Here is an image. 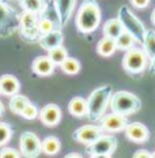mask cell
Returning <instances> with one entry per match:
<instances>
[{
	"label": "cell",
	"instance_id": "6da1fadb",
	"mask_svg": "<svg viewBox=\"0 0 155 158\" xmlns=\"http://www.w3.org/2000/svg\"><path fill=\"white\" fill-rule=\"evenodd\" d=\"M101 8L97 0H83L75 18L78 31L83 34L95 31L101 23Z\"/></svg>",
	"mask_w": 155,
	"mask_h": 158
},
{
	"label": "cell",
	"instance_id": "7a4b0ae2",
	"mask_svg": "<svg viewBox=\"0 0 155 158\" xmlns=\"http://www.w3.org/2000/svg\"><path fill=\"white\" fill-rule=\"evenodd\" d=\"M112 94H113V89L110 85H104L91 91L87 98V116L86 117L91 121H100L110 104Z\"/></svg>",
	"mask_w": 155,
	"mask_h": 158
},
{
	"label": "cell",
	"instance_id": "3957f363",
	"mask_svg": "<svg viewBox=\"0 0 155 158\" xmlns=\"http://www.w3.org/2000/svg\"><path fill=\"white\" fill-rule=\"evenodd\" d=\"M109 106L114 113L123 114V116H131L141 109V101L137 95H135L131 91L120 90L112 94Z\"/></svg>",
	"mask_w": 155,
	"mask_h": 158
},
{
	"label": "cell",
	"instance_id": "277c9868",
	"mask_svg": "<svg viewBox=\"0 0 155 158\" xmlns=\"http://www.w3.org/2000/svg\"><path fill=\"white\" fill-rule=\"evenodd\" d=\"M19 30V12L8 4V0H0V37L8 38Z\"/></svg>",
	"mask_w": 155,
	"mask_h": 158
},
{
	"label": "cell",
	"instance_id": "5b68a950",
	"mask_svg": "<svg viewBox=\"0 0 155 158\" xmlns=\"http://www.w3.org/2000/svg\"><path fill=\"white\" fill-rule=\"evenodd\" d=\"M117 18L120 19L124 30L129 31L131 34L137 40V42L141 44L143 38H144V33H146V27L141 23L140 19L131 11V8L127 7V6H121L120 10H118Z\"/></svg>",
	"mask_w": 155,
	"mask_h": 158
},
{
	"label": "cell",
	"instance_id": "8992f818",
	"mask_svg": "<svg viewBox=\"0 0 155 158\" xmlns=\"http://www.w3.org/2000/svg\"><path fill=\"white\" fill-rule=\"evenodd\" d=\"M117 149V139L112 135L102 134L93 143L86 144V153L93 158H109Z\"/></svg>",
	"mask_w": 155,
	"mask_h": 158
},
{
	"label": "cell",
	"instance_id": "52a82bcc",
	"mask_svg": "<svg viewBox=\"0 0 155 158\" xmlns=\"http://www.w3.org/2000/svg\"><path fill=\"white\" fill-rule=\"evenodd\" d=\"M147 60L148 57L146 52H144V49L133 47L128 49V51H125V55L123 57V68L131 75L141 74L148 65Z\"/></svg>",
	"mask_w": 155,
	"mask_h": 158
},
{
	"label": "cell",
	"instance_id": "ba28073f",
	"mask_svg": "<svg viewBox=\"0 0 155 158\" xmlns=\"http://www.w3.org/2000/svg\"><path fill=\"white\" fill-rule=\"evenodd\" d=\"M39 16L30 11H22L19 14V34L26 41H38L39 34L37 22Z\"/></svg>",
	"mask_w": 155,
	"mask_h": 158
},
{
	"label": "cell",
	"instance_id": "9c48e42d",
	"mask_svg": "<svg viewBox=\"0 0 155 158\" xmlns=\"http://www.w3.org/2000/svg\"><path fill=\"white\" fill-rule=\"evenodd\" d=\"M19 147L21 154L27 158H35L41 154V140L31 131H25L19 138Z\"/></svg>",
	"mask_w": 155,
	"mask_h": 158
},
{
	"label": "cell",
	"instance_id": "30bf717a",
	"mask_svg": "<svg viewBox=\"0 0 155 158\" xmlns=\"http://www.w3.org/2000/svg\"><path fill=\"white\" fill-rule=\"evenodd\" d=\"M76 6V0H53V7L57 16V29L65 27L70 22L72 12Z\"/></svg>",
	"mask_w": 155,
	"mask_h": 158
},
{
	"label": "cell",
	"instance_id": "8fae6325",
	"mask_svg": "<svg viewBox=\"0 0 155 158\" xmlns=\"http://www.w3.org/2000/svg\"><path fill=\"white\" fill-rule=\"evenodd\" d=\"M127 124V116L114 113V112L109 114H104L100 120V127L102 128V131H108V132H121L125 130Z\"/></svg>",
	"mask_w": 155,
	"mask_h": 158
},
{
	"label": "cell",
	"instance_id": "7c38bea8",
	"mask_svg": "<svg viewBox=\"0 0 155 158\" xmlns=\"http://www.w3.org/2000/svg\"><path fill=\"white\" fill-rule=\"evenodd\" d=\"M102 135V128L98 126H93V124H87L80 128H78L76 131H74L72 134V139L78 143L82 144H90L93 143L95 139H98Z\"/></svg>",
	"mask_w": 155,
	"mask_h": 158
},
{
	"label": "cell",
	"instance_id": "4fadbf2b",
	"mask_svg": "<svg viewBox=\"0 0 155 158\" xmlns=\"http://www.w3.org/2000/svg\"><path fill=\"white\" fill-rule=\"evenodd\" d=\"M127 139H129L133 143H146L150 138V131L140 121H133L128 123L124 130Z\"/></svg>",
	"mask_w": 155,
	"mask_h": 158
},
{
	"label": "cell",
	"instance_id": "5bb4252c",
	"mask_svg": "<svg viewBox=\"0 0 155 158\" xmlns=\"http://www.w3.org/2000/svg\"><path fill=\"white\" fill-rule=\"evenodd\" d=\"M39 120L44 126L55 127L60 123L61 120V109L56 104H48L39 110Z\"/></svg>",
	"mask_w": 155,
	"mask_h": 158
},
{
	"label": "cell",
	"instance_id": "9a60e30c",
	"mask_svg": "<svg viewBox=\"0 0 155 158\" xmlns=\"http://www.w3.org/2000/svg\"><path fill=\"white\" fill-rule=\"evenodd\" d=\"M56 64L49 59V56H38L33 60L31 71L38 77H51L55 72Z\"/></svg>",
	"mask_w": 155,
	"mask_h": 158
},
{
	"label": "cell",
	"instance_id": "2e32d148",
	"mask_svg": "<svg viewBox=\"0 0 155 158\" xmlns=\"http://www.w3.org/2000/svg\"><path fill=\"white\" fill-rule=\"evenodd\" d=\"M63 41H64V35H63L61 29H53L52 31L41 35L38 40V44L42 49H45V51L48 52V51H51V49L61 45Z\"/></svg>",
	"mask_w": 155,
	"mask_h": 158
},
{
	"label": "cell",
	"instance_id": "e0dca14e",
	"mask_svg": "<svg viewBox=\"0 0 155 158\" xmlns=\"http://www.w3.org/2000/svg\"><path fill=\"white\" fill-rule=\"evenodd\" d=\"M21 90V82L18 81V78L14 75H3L0 77V94L11 97L16 93H19Z\"/></svg>",
	"mask_w": 155,
	"mask_h": 158
},
{
	"label": "cell",
	"instance_id": "ac0fdd59",
	"mask_svg": "<svg viewBox=\"0 0 155 158\" xmlns=\"http://www.w3.org/2000/svg\"><path fill=\"white\" fill-rule=\"evenodd\" d=\"M18 3L23 11H30L37 15L45 14L48 10V3L45 0H18Z\"/></svg>",
	"mask_w": 155,
	"mask_h": 158
},
{
	"label": "cell",
	"instance_id": "d6986e66",
	"mask_svg": "<svg viewBox=\"0 0 155 158\" xmlns=\"http://www.w3.org/2000/svg\"><path fill=\"white\" fill-rule=\"evenodd\" d=\"M68 112L78 118L87 116V100L83 97H74L68 104Z\"/></svg>",
	"mask_w": 155,
	"mask_h": 158
},
{
	"label": "cell",
	"instance_id": "ffe728a7",
	"mask_svg": "<svg viewBox=\"0 0 155 158\" xmlns=\"http://www.w3.org/2000/svg\"><path fill=\"white\" fill-rule=\"evenodd\" d=\"M117 51V45H116V40L106 37L104 35V38H101L97 44V53L102 56V57H109Z\"/></svg>",
	"mask_w": 155,
	"mask_h": 158
},
{
	"label": "cell",
	"instance_id": "44dd1931",
	"mask_svg": "<svg viewBox=\"0 0 155 158\" xmlns=\"http://www.w3.org/2000/svg\"><path fill=\"white\" fill-rule=\"evenodd\" d=\"M102 30H104V35L116 40L118 35L121 34V31L124 30V27H123V25H121V22L118 18H112V19H108V21L105 22Z\"/></svg>",
	"mask_w": 155,
	"mask_h": 158
},
{
	"label": "cell",
	"instance_id": "7402d4cb",
	"mask_svg": "<svg viewBox=\"0 0 155 158\" xmlns=\"http://www.w3.org/2000/svg\"><path fill=\"white\" fill-rule=\"evenodd\" d=\"M61 149L60 139L56 136H47L44 140H41V150L42 153L48 154V156H55Z\"/></svg>",
	"mask_w": 155,
	"mask_h": 158
},
{
	"label": "cell",
	"instance_id": "603a6c76",
	"mask_svg": "<svg viewBox=\"0 0 155 158\" xmlns=\"http://www.w3.org/2000/svg\"><path fill=\"white\" fill-rule=\"evenodd\" d=\"M136 44H139V42H137V40L135 38L129 31H127V30H123V31H121V34L116 38L117 49H120V51H123V52L128 51V49H131V48H133Z\"/></svg>",
	"mask_w": 155,
	"mask_h": 158
},
{
	"label": "cell",
	"instance_id": "cb8c5ba5",
	"mask_svg": "<svg viewBox=\"0 0 155 158\" xmlns=\"http://www.w3.org/2000/svg\"><path fill=\"white\" fill-rule=\"evenodd\" d=\"M30 101H29V98L26 97V95H22L19 93H16L14 95H11L10 97V110L12 112V113L15 114H21V112L25 109V106L27 105Z\"/></svg>",
	"mask_w": 155,
	"mask_h": 158
},
{
	"label": "cell",
	"instance_id": "d4e9b609",
	"mask_svg": "<svg viewBox=\"0 0 155 158\" xmlns=\"http://www.w3.org/2000/svg\"><path fill=\"white\" fill-rule=\"evenodd\" d=\"M141 45H143V49L146 52L147 57L151 60L155 56V30H153V29L146 30Z\"/></svg>",
	"mask_w": 155,
	"mask_h": 158
},
{
	"label": "cell",
	"instance_id": "484cf974",
	"mask_svg": "<svg viewBox=\"0 0 155 158\" xmlns=\"http://www.w3.org/2000/svg\"><path fill=\"white\" fill-rule=\"evenodd\" d=\"M60 68L64 74L67 75H76L79 71H80V61L75 57H71V56H67L64 59V61L60 64Z\"/></svg>",
	"mask_w": 155,
	"mask_h": 158
},
{
	"label": "cell",
	"instance_id": "4316f807",
	"mask_svg": "<svg viewBox=\"0 0 155 158\" xmlns=\"http://www.w3.org/2000/svg\"><path fill=\"white\" fill-rule=\"evenodd\" d=\"M37 29H38L39 37H41V35H44V34H47V33L52 31L53 29H57V26L55 25V22L52 21L51 18H48V16L45 15V14H42V15L38 18Z\"/></svg>",
	"mask_w": 155,
	"mask_h": 158
},
{
	"label": "cell",
	"instance_id": "83f0119b",
	"mask_svg": "<svg viewBox=\"0 0 155 158\" xmlns=\"http://www.w3.org/2000/svg\"><path fill=\"white\" fill-rule=\"evenodd\" d=\"M48 56L56 65H60L63 61H64V59L68 56V52L61 44V45H59V47H56L53 49H51V51H48Z\"/></svg>",
	"mask_w": 155,
	"mask_h": 158
},
{
	"label": "cell",
	"instance_id": "f1b7e54d",
	"mask_svg": "<svg viewBox=\"0 0 155 158\" xmlns=\"http://www.w3.org/2000/svg\"><path fill=\"white\" fill-rule=\"evenodd\" d=\"M12 138V127L6 121H0V147L6 146Z\"/></svg>",
	"mask_w": 155,
	"mask_h": 158
},
{
	"label": "cell",
	"instance_id": "f546056e",
	"mask_svg": "<svg viewBox=\"0 0 155 158\" xmlns=\"http://www.w3.org/2000/svg\"><path fill=\"white\" fill-rule=\"evenodd\" d=\"M38 114H39L38 108L35 106L34 104L29 102V104L25 106V109L21 112V114H19V116H22V117L25 118V120H34V118L38 117Z\"/></svg>",
	"mask_w": 155,
	"mask_h": 158
},
{
	"label": "cell",
	"instance_id": "4dcf8cb0",
	"mask_svg": "<svg viewBox=\"0 0 155 158\" xmlns=\"http://www.w3.org/2000/svg\"><path fill=\"white\" fill-rule=\"evenodd\" d=\"M21 157V151L11 149V147H3L0 150V158H18Z\"/></svg>",
	"mask_w": 155,
	"mask_h": 158
},
{
	"label": "cell",
	"instance_id": "1f68e13d",
	"mask_svg": "<svg viewBox=\"0 0 155 158\" xmlns=\"http://www.w3.org/2000/svg\"><path fill=\"white\" fill-rule=\"evenodd\" d=\"M131 4L135 8L143 10V8H146L147 6L150 4V0H131Z\"/></svg>",
	"mask_w": 155,
	"mask_h": 158
},
{
	"label": "cell",
	"instance_id": "d6a6232c",
	"mask_svg": "<svg viewBox=\"0 0 155 158\" xmlns=\"http://www.w3.org/2000/svg\"><path fill=\"white\" fill-rule=\"evenodd\" d=\"M133 158H151V151H148V150H137V151H135V154H133Z\"/></svg>",
	"mask_w": 155,
	"mask_h": 158
},
{
	"label": "cell",
	"instance_id": "836d02e7",
	"mask_svg": "<svg viewBox=\"0 0 155 158\" xmlns=\"http://www.w3.org/2000/svg\"><path fill=\"white\" fill-rule=\"evenodd\" d=\"M148 68H150V72H151V74H155V56H154L153 59H151Z\"/></svg>",
	"mask_w": 155,
	"mask_h": 158
},
{
	"label": "cell",
	"instance_id": "e575fe53",
	"mask_svg": "<svg viewBox=\"0 0 155 158\" xmlns=\"http://www.w3.org/2000/svg\"><path fill=\"white\" fill-rule=\"evenodd\" d=\"M65 158H82L80 154H76V153H72V154H67Z\"/></svg>",
	"mask_w": 155,
	"mask_h": 158
},
{
	"label": "cell",
	"instance_id": "d590c367",
	"mask_svg": "<svg viewBox=\"0 0 155 158\" xmlns=\"http://www.w3.org/2000/svg\"><path fill=\"white\" fill-rule=\"evenodd\" d=\"M151 22L155 25V8L153 10V12H151Z\"/></svg>",
	"mask_w": 155,
	"mask_h": 158
},
{
	"label": "cell",
	"instance_id": "8d00e7d4",
	"mask_svg": "<svg viewBox=\"0 0 155 158\" xmlns=\"http://www.w3.org/2000/svg\"><path fill=\"white\" fill-rule=\"evenodd\" d=\"M3 113H4V105H3V102L0 101V116H2Z\"/></svg>",
	"mask_w": 155,
	"mask_h": 158
},
{
	"label": "cell",
	"instance_id": "74e56055",
	"mask_svg": "<svg viewBox=\"0 0 155 158\" xmlns=\"http://www.w3.org/2000/svg\"><path fill=\"white\" fill-rule=\"evenodd\" d=\"M151 158H155V151H153V153H151Z\"/></svg>",
	"mask_w": 155,
	"mask_h": 158
}]
</instances>
